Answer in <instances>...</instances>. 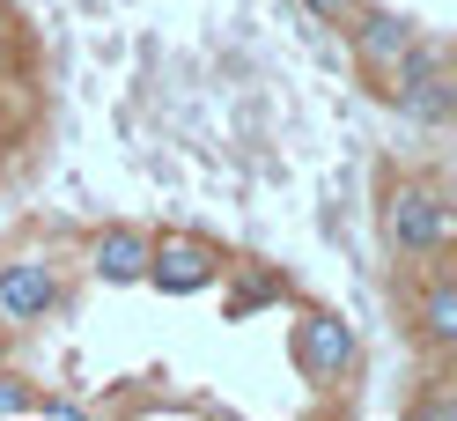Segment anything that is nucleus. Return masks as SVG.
Masks as SVG:
<instances>
[{"mask_svg":"<svg viewBox=\"0 0 457 421\" xmlns=\"http://www.w3.org/2000/svg\"><path fill=\"white\" fill-rule=\"evenodd\" d=\"M8 60H15V45H8V30H0V74H8Z\"/></svg>","mask_w":457,"mask_h":421,"instance_id":"f8f14e48","label":"nucleus"},{"mask_svg":"<svg viewBox=\"0 0 457 421\" xmlns=\"http://www.w3.org/2000/svg\"><path fill=\"white\" fill-rule=\"evenodd\" d=\"M347 38H354V60L384 81L398 60H406L413 22H406V15H391V8H354V15H347Z\"/></svg>","mask_w":457,"mask_h":421,"instance_id":"39448f33","label":"nucleus"},{"mask_svg":"<svg viewBox=\"0 0 457 421\" xmlns=\"http://www.w3.org/2000/svg\"><path fill=\"white\" fill-rule=\"evenodd\" d=\"M228 266H221V251L207 237H148V281L162 296H199V289H214Z\"/></svg>","mask_w":457,"mask_h":421,"instance_id":"7ed1b4c3","label":"nucleus"},{"mask_svg":"<svg viewBox=\"0 0 457 421\" xmlns=\"http://www.w3.org/2000/svg\"><path fill=\"white\" fill-rule=\"evenodd\" d=\"M384 81H391L384 97L406 111L413 126H450V119H457V81H450V60H443L436 45H420V38H413V45H406V60H398Z\"/></svg>","mask_w":457,"mask_h":421,"instance_id":"f03ea898","label":"nucleus"},{"mask_svg":"<svg viewBox=\"0 0 457 421\" xmlns=\"http://www.w3.org/2000/svg\"><path fill=\"white\" fill-rule=\"evenodd\" d=\"M37 400H30V384L22 377H0V414H30Z\"/></svg>","mask_w":457,"mask_h":421,"instance_id":"9b49d317","label":"nucleus"},{"mask_svg":"<svg viewBox=\"0 0 457 421\" xmlns=\"http://www.w3.org/2000/svg\"><path fill=\"white\" fill-rule=\"evenodd\" d=\"M384 244L398 259H443L450 251V200L436 185H391L384 192Z\"/></svg>","mask_w":457,"mask_h":421,"instance_id":"f257e3e1","label":"nucleus"},{"mask_svg":"<svg viewBox=\"0 0 457 421\" xmlns=\"http://www.w3.org/2000/svg\"><path fill=\"white\" fill-rule=\"evenodd\" d=\"M413 325L428 348H457V274H436L413 303Z\"/></svg>","mask_w":457,"mask_h":421,"instance_id":"6e6552de","label":"nucleus"},{"mask_svg":"<svg viewBox=\"0 0 457 421\" xmlns=\"http://www.w3.org/2000/svg\"><path fill=\"white\" fill-rule=\"evenodd\" d=\"M96 281H111V289H126V281H148V237L140 230H104L96 237Z\"/></svg>","mask_w":457,"mask_h":421,"instance_id":"0eeeda50","label":"nucleus"},{"mask_svg":"<svg viewBox=\"0 0 457 421\" xmlns=\"http://www.w3.org/2000/svg\"><path fill=\"white\" fill-rule=\"evenodd\" d=\"M280 296H288V281H280V274H251L244 289L228 296V318H251L259 303H280Z\"/></svg>","mask_w":457,"mask_h":421,"instance_id":"1a4fd4ad","label":"nucleus"},{"mask_svg":"<svg viewBox=\"0 0 457 421\" xmlns=\"http://www.w3.org/2000/svg\"><path fill=\"white\" fill-rule=\"evenodd\" d=\"M303 8L318 15V22H332V30H347V15L361 8V0H303Z\"/></svg>","mask_w":457,"mask_h":421,"instance_id":"9d476101","label":"nucleus"},{"mask_svg":"<svg viewBox=\"0 0 457 421\" xmlns=\"http://www.w3.org/2000/svg\"><path fill=\"white\" fill-rule=\"evenodd\" d=\"M295 370L318 384H339L354 370V325L339 311H303L295 318Z\"/></svg>","mask_w":457,"mask_h":421,"instance_id":"20e7f679","label":"nucleus"},{"mask_svg":"<svg viewBox=\"0 0 457 421\" xmlns=\"http://www.w3.org/2000/svg\"><path fill=\"white\" fill-rule=\"evenodd\" d=\"M52 303H60V274H52L45 259H8V266H0V311H8V318L30 325V318L52 311Z\"/></svg>","mask_w":457,"mask_h":421,"instance_id":"423d86ee","label":"nucleus"}]
</instances>
